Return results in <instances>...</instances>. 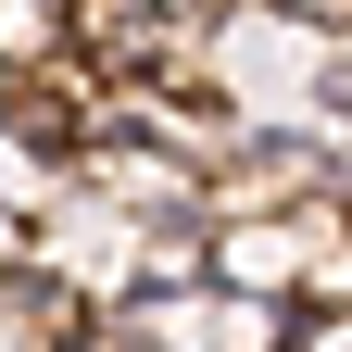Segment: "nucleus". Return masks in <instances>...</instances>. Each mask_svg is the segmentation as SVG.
Instances as JSON below:
<instances>
[{
	"label": "nucleus",
	"mask_w": 352,
	"mask_h": 352,
	"mask_svg": "<svg viewBox=\"0 0 352 352\" xmlns=\"http://www.w3.org/2000/svg\"><path fill=\"white\" fill-rule=\"evenodd\" d=\"M76 51V0H0V76H51Z\"/></svg>",
	"instance_id": "nucleus-1"
}]
</instances>
